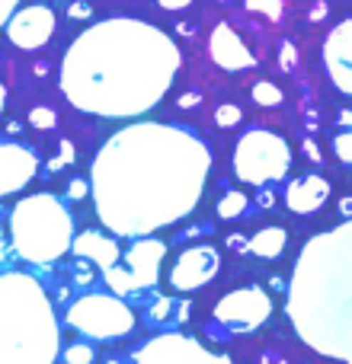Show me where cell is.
I'll list each match as a JSON object with an SVG mask.
<instances>
[{"label":"cell","instance_id":"23","mask_svg":"<svg viewBox=\"0 0 352 364\" xmlns=\"http://www.w3.org/2000/svg\"><path fill=\"white\" fill-rule=\"evenodd\" d=\"M247 10L259 13L266 19H279L282 16V0H247Z\"/></svg>","mask_w":352,"mask_h":364},{"label":"cell","instance_id":"35","mask_svg":"<svg viewBox=\"0 0 352 364\" xmlns=\"http://www.w3.org/2000/svg\"><path fill=\"white\" fill-rule=\"evenodd\" d=\"M195 102H199V96H182L180 106H195Z\"/></svg>","mask_w":352,"mask_h":364},{"label":"cell","instance_id":"2","mask_svg":"<svg viewBox=\"0 0 352 364\" xmlns=\"http://www.w3.org/2000/svg\"><path fill=\"white\" fill-rule=\"evenodd\" d=\"M180 68L182 55L173 36L145 19L109 16L71 42L58 87L77 112L138 119L170 93Z\"/></svg>","mask_w":352,"mask_h":364},{"label":"cell","instance_id":"20","mask_svg":"<svg viewBox=\"0 0 352 364\" xmlns=\"http://www.w3.org/2000/svg\"><path fill=\"white\" fill-rule=\"evenodd\" d=\"M244 211H247V195L244 192H227L224 198L218 201V218H224V220L240 218Z\"/></svg>","mask_w":352,"mask_h":364},{"label":"cell","instance_id":"33","mask_svg":"<svg viewBox=\"0 0 352 364\" xmlns=\"http://www.w3.org/2000/svg\"><path fill=\"white\" fill-rule=\"evenodd\" d=\"M304 151H308V157H311V160H321V151H317V147L311 144V141H308V144H304Z\"/></svg>","mask_w":352,"mask_h":364},{"label":"cell","instance_id":"9","mask_svg":"<svg viewBox=\"0 0 352 364\" xmlns=\"http://www.w3.org/2000/svg\"><path fill=\"white\" fill-rule=\"evenodd\" d=\"M272 316V297L263 288L250 284L224 294L214 304V323L224 326L227 333H253Z\"/></svg>","mask_w":352,"mask_h":364},{"label":"cell","instance_id":"31","mask_svg":"<svg viewBox=\"0 0 352 364\" xmlns=\"http://www.w3.org/2000/svg\"><path fill=\"white\" fill-rule=\"evenodd\" d=\"M157 4L164 6V10H186L192 0H157Z\"/></svg>","mask_w":352,"mask_h":364},{"label":"cell","instance_id":"27","mask_svg":"<svg viewBox=\"0 0 352 364\" xmlns=\"http://www.w3.org/2000/svg\"><path fill=\"white\" fill-rule=\"evenodd\" d=\"M19 4H23V0H0V29L10 23V16L19 10Z\"/></svg>","mask_w":352,"mask_h":364},{"label":"cell","instance_id":"18","mask_svg":"<svg viewBox=\"0 0 352 364\" xmlns=\"http://www.w3.org/2000/svg\"><path fill=\"white\" fill-rule=\"evenodd\" d=\"M285 243H289V233H285L282 227H263V230L253 233L244 246L259 259H279L285 250Z\"/></svg>","mask_w":352,"mask_h":364},{"label":"cell","instance_id":"11","mask_svg":"<svg viewBox=\"0 0 352 364\" xmlns=\"http://www.w3.org/2000/svg\"><path fill=\"white\" fill-rule=\"evenodd\" d=\"M221 269V252L214 246L202 243V246H189L176 256L173 269H170V284L173 291H195L205 288Z\"/></svg>","mask_w":352,"mask_h":364},{"label":"cell","instance_id":"13","mask_svg":"<svg viewBox=\"0 0 352 364\" xmlns=\"http://www.w3.org/2000/svg\"><path fill=\"white\" fill-rule=\"evenodd\" d=\"M38 157L26 144L16 141H0V198L16 195L36 179Z\"/></svg>","mask_w":352,"mask_h":364},{"label":"cell","instance_id":"17","mask_svg":"<svg viewBox=\"0 0 352 364\" xmlns=\"http://www.w3.org/2000/svg\"><path fill=\"white\" fill-rule=\"evenodd\" d=\"M327 198H330V182L323 176H314V173L295 179L289 186V192H285V205H289V211H295V214L321 211Z\"/></svg>","mask_w":352,"mask_h":364},{"label":"cell","instance_id":"25","mask_svg":"<svg viewBox=\"0 0 352 364\" xmlns=\"http://www.w3.org/2000/svg\"><path fill=\"white\" fill-rule=\"evenodd\" d=\"M240 119H244L240 106H221V109H218V115H214V122H218L221 128H234V125H240Z\"/></svg>","mask_w":352,"mask_h":364},{"label":"cell","instance_id":"36","mask_svg":"<svg viewBox=\"0 0 352 364\" xmlns=\"http://www.w3.org/2000/svg\"><path fill=\"white\" fill-rule=\"evenodd\" d=\"M71 13H74V16H87V13H90V6H74V10H71Z\"/></svg>","mask_w":352,"mask_h":364},{"label":"cell","instance_id":"29","mask_svg":"<svg viewBox=\"0 0 352 364\" xmlns=\"http://www.w3.org/2000/svg\"><path fill=\"white\" fill-rule=\"evenodd\" d=\"M295 61H298L295 48H291V42H285V45H282V68H285V70L295 68Z\"/></svg>","mask_w":352,"mask_h":364},{"label":"cell","instance_id":"1","mask_svg":"<svg viewBox=\"0 0 352 364\" xmlns=\"http://www.w3.org/2000/svg\"><path fill=\"white\" fill-rule=\"evenodd\" d=\"M212 151L170 122L125 125L103 141L90 166V195L109 237L141 240L180 224L199 208Z\"/></svg>","mask_w":352,"mask_h":364},{"label":"cell","instance_id":"24","mask_svg":"<svg viewBox=\"0 0 352 364\" xmlns=\"http://www.w3.org/2000/svg\"><path fill=\"white\" fill-rule=\"evenodd\" d=\"M333 151H336V157H340L343 166L352 164V134H349V132L336 134V138H333Z\"/></svg>","mask_w":352,"mask_h":364},{"label":"cell","instance_id":"12","mask_svg":"<svg viewBox=\"0 0 352 364\" xmlns=\"http://www.w3.org/2000/svg\"><path fill=\"white\" fill-rule=\"evenodd\" d=\"M55 10H48V6L36 4V6H23V10H16L10 16V23H6V36H10V42L16 45V48L23 51H38L48 45V38L55 36Z\"/></svg>","mask_w":352,"mask_h":364},{"label":"cell","instance_id":"26","mask_svg":"<svg viewBox=\"0 0 352 364\" xmlns=\"http://www.w3.org/2000/svg\"><path fill=\"white\" fill-rule=\"evenodd\" d=\"M29 125L38 128V132H48V128H55V112H51V109H32Z\"/></svg>","mask_w":352,"mask_h":364},{"label":"cell","instance_id":"3","mask_svg":"<svg viewBox=\"0 0 352 364\" xmlns=\"http://www.w3.org/2000/svg\"><path fill=\"white\" fill-rule=\"evenodd\" d=\"M289 320L308 348L352 361V224L304 243L289 284Z\"/></svg>","mask_w":352,"mask_h":364},{"label":"cell","instance_id":"28","mask_svg":"<svg viewBox=\"0 0 352 364\" xmlns=\"http://www.w3.org/2000/svg\"><path fill=\"white\" fill-rule=\"evenodd\" d=\"M87 192H90L87 179H74V182H71V188H68V198L71 201H81V198H87Z\"/></svg>","mask_w":352,"mask_h":364},{"label":"cell","instance_id":"6","mask_svg":"<svg viewBox=\"0 0 352 364\" xmlns=\"http://www.w3.org/2000/svg\"><path fill=\"white\" fill-rule=\"evenodd\" d=\"M291 170V147L282 134L250 128L240 134L234 147V176L247 186H266V182L285 179Z\"/></svg>","mask_w":352,"mask_h":364},{"label":"cell","instance_id":"5","mask_svg":"<svg viewBox=\"0 0 352 364\" xmlns=\"http://www.w3.org/2000/svg\"><path fill=\"white\" fill-rule=\"evenodd\" d=\"M74 218L68 205L51 192L26 195L10 211V246L23 262L51 265L71 252Z\"/></svg>","mask_w":352,"mask_h":364},{"label":"cell","instance_id":"15","mask_svg":"<svg viewBox=\"0 0 352 364\" xmlns=\"http://www.w3.org/2000/svg\"><path fill=\"white\" fill-rule=\"evenodd\" d=\"M208 55H212V61L224 70H247L257 64V58H253V51L247 48V42L227 23H218L212 29V36H208Z\"/></svg>","mask_w":352,"mask_h":364},{"label":"cell","instance_id":"4","mask_svg":"<svg viewBox=\"0 0 352 364\" xmlns=\"http://www.w3.org/2000/svg\"><path fill=\"white\" fill-rule=\"evenodd\" d=\"M58 355L61 329L42 282L0 272V364H55Z\"/></svg>","mask_w":352,"mask_h":364},{"label":"cell","instance_id":"34","mask_svg":"<svg viewBox=\"0 0 352 364\" xmlns=\"http://www.w3.org/2000/svg\"><path fill=\"white\" fill-rule=\"evenodd\" d=\"M4 106H6V87H4V80H0V115H4Z\"/></svg>","mask_w":352,"mask_h":364},{"label":"cell","instance_id":"16","mask_svg":"<svg viewBox=\"0 0 352 364\" xmlns=\"http://www.w3.org/2000/svg\"><path fill=\"white\" fill-rule=\"evenodd\" d=\"M71 252H74L77 259H90V262L100 265L103 272L113 269V265L122 259V250H119V243H115V237L100 233V230L74 233V240H71Z\"/></svg>","mask_w":352,"mask_h":364},{"label":"cell","instance_id":"37","mask_svg":"<svg viewBox=\"0 0 352 364\" xmlns=\"http://www.w3.org/2000/svg\"><path fill=\"white\" fill-rule=\"evenodd\" d=\"M109 364H119V361H109Z\"/></svg>","mask_w":352,"mask_h":364},{"label":"cell","instance_id":"10","mask_svg":"<svg viewBox=\"0 0 352 364\" xmlns=\"http://www.w3.org/2000/svg\"><path fill=\"white\" fill-rule=\"evenodd\" d=\"M135 364H231V358L218 352H208L192 336L164 333L147 339L135 352Z\"/></svg>","mask_w":352,"mask_h":364},{"label":"cell","instance_id":"32","mask_svg":"<svg viewBox=\"0 0 352 364\" xmlns=\"http://www.w3.org/2000/svg\"><path fill=\"white\" fill-rule=\"evenodd\" d=\"M6 256H10V246H6V237H4V227H0V265L6 262Z\"/></svg>","mask_w":352,"mask_h":364},{"label":"cell","instance_id":"14","mask_svg":"<svg viewBox=\"0 0 352 364\" xmlns=\"http://www.w3.org/2000/svg\"><path fill=\"white\" fill-rule=\"evenodd\" d=\"M323 64H327V74L333 80L336 90L352 93V19L333 26V32L323 42Z\"/></svg>","mask_w":352,"mask_h":364},{"label":"cell","instance_id":"19","mask_svg":"<svg viewBox=\"0 0 352 364\" xmlns=\"http://www.w3.org/2000/svg\"><path fill=\"white\" fill-rule=\"evenodd\" d=\"M189 316V301H173V297H160L151 307V320L154 323H167V320H186Z\"/></svg>","mask_w":352,"mask_h":364},{"label":"cell","instance_id":"8","mask_svg":"<svg viewBox=\"0 0 352 364\" xmlns=\"http://www.w3.org/2000/svg\"><path fill=\"white\" fill-rule=\"evenodd\" d=\"M167 256V243L157 237H141L135 240V246L113 265L103 272L109 291L115 297H132L141 291H151L160 282V262Z\"/></svg>","mask_w":352,"mask_h":364},{"label":"cell","instance_id":"30","mask_svg":"<svg viewBox=\"0 0 352 364\" xmlns=\"http://www.w3.org/2000/svg\"><path fill=\"white\" fill-rule=\"evenodd\" d=\"M71 160H74V147H71V141H61V157L55 160V170L64 164H71Z\"/></svg>","mask_w":352,"mask_h":364},{"label":"cell","instance_id":"7","mask_svg":"<svg viewBox=\"0 0 352 364\" xmlns=\"http://www.w3.org/2000/svg\"><path fill=\"white\" fill-rule=\"evenodd\" d=\"M64 320L87 339H122L135 329L138 316L115 294H83L68 307Z\"/></svg>","mask_w":352,"mask_h":364},{"label":"cell","instance_id":"21","mask_svg":"<svg viewBox=\"0 0 352 364\" xmlns=\"http://www.w3.org/2000/svg\"><path fill=\"white\" fill-rule=\"evenodd\" d=\"M253 100H257V106H266V109H276V106H282V90L276 87V83H257L253 87Z\"/></svg>","mask_w":352,"mask_h":364},{"label":"cell","instance_id":"22","mask_svg":"<svg viewBox=\"0 0 352 364\" xmlns=\"http://www.w3.org/2000/svg\"><path fill=\"white\" fill-rule=\"evenodd\" d=\"M64 364H93V348L87 342H74L64 348Z\"/></svg>","mask_w":352,"mask_h":364}]
</instances>
